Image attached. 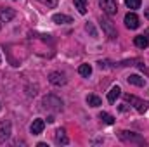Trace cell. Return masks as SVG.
I'll return each mask as SVG.
<instances>
[{
    "mask_svg": "<svg viewBox=\"0 0 149 147\" xmlns=\"http://www.w3.org/2000/svg\"><path fill=\"white\" fill-rule=\"evenodd\" d=\"M101 28H102V31H104V35L109 38V40H114V38L118 37V31H116V28H114V24L111 23V19H108V17H101Z\"/></svg>",
    "mask_w": 149,
    "mask_h": 147,
    "instance_id": "4",
    "label": "cell"
},
{
    "mask_svg": "<svg viewBox=\"0 0 149 147\" xmlns=\"http://www.w3.org/2000/svg\"><path fill=\"white\" fill-rule=\"evenodd\" d=\"M99 7L102 9V12L106 16H114L118 12V5L116 0H99Z\"/></svg>",
    "mask_w": 149,
    "mask_h": 147,
    "instance_id": "5",
    "label": "cell"
},
{
    "mask_svg": "<svg viewBox=\"0 0 149 147\" xmlns=\"http://www.w3.org/2000/svg\"><path fill=\"white\" fill-rule=\"evenodd\" d=\"M0 28H2V24H0Z\"/></svg>",
    "mask_w": 149,
    "mask_h": 147,
    "instance_id": "26",
    "label": "cell"
},
{
    "mask_svg": "<svg viewBox=\"0 0 149 147\" xmlns=\"http://www.w3.org/2000/svg\"><path fill=\"white\" fill-rule=\"evenodd\" d=\"M0 62H2V57H0Z\"/></svg>",
    "mask_w": 149,
    "mask_h": 147,
    "instance_id": "24",
    "label": "cell"
},
{
    "mask_svg": "<svg viewBox=\"0 0 149 147\" xmlns=\"http://www.w3.org/2000/svg\"><path fill=\"white\" fill-rule=\"evenodd\" d=\"M125 26H127L128 30H137V28L141 26L139 16H137L135 12H128V14L125 16Z\"/></svg>",
    "mask_w": 149,
    "mask_h": 147,
    "instance_id": "7",
    "label": "cell"
},
{
    "mask_svg": "<svg viewBox=\"0 0 149 147\" xmlns=\"http://www.w3.org/2000/svg\"><path fill=\"white\" fill-rule=\"evenodd\" d=\"M87 104H88L90 107H99V106L102 104V101H101V97L90 94V95H87Z\"/></svg>",
    "mask_w": 149,
    "mask_h": 147,
    "instance_id": "16",
    "label": "cell"
},
{
    "mask_svg": "<svg viewBox=\"0 0 149 147\" xmlns=\"http://www.w3.org/2000/svg\"><path fill=\"white\" fill-rule=\"evenodd\" d=\"M85 30H87V31H90V35H92L94 38H97V31L94 30V26H92L90 23H87V24H85Z\"/></svg>",
    "mask_w": 149,
    "mask_h": 147,
    "instance_id": "22",
    "label": "cell"
},
{
    "mask_svg": "<svg viewBox=\"0 0 149 147\" xmlns=\"http://www.w3.org/2000/svg\"><path fill=\"white\" fill-rule=\"evenodd\" d=\"M16 17V10L12 7H2L0 9V21L2 23H9Z\"/></svg>",
    "mask_w": 149,
    "mask_h": 147,
    "instance_id": "9",
    "label": "cell"
},
{
    "mask_svg": "<svg viewBox=\"0 0 149 147\" xmlns=\"http://www.w3.org/2000/svg\"><path fill=\"white\" fill-rule=\"evenodd\" d=\"M127 81H128L130 85H135V87H146V80L141 78L139 74H130V76L127 78Z\"/></svg>",
    "mask_w": 149,
    "mask_h": 147,
    "instance_id": "13",
    "label": "cell"
},
{
    "mask_svg": "<svg viewBox=\"0 0 149 147\" xmlns=\"http://www.w3.org/2000/svg\"><path fill=\"white\" fill-rule=\"evenodd\" d=\"M78 73L81 74V76H85V78H88L92 74V66L90 64H80L78 66Z\"/></svg>",
    "mask_w": 149,
    "mask_h": 147,
    "instance_id": "17",
    "label": "cell"
},
{
    "mask_svg": "<svg viewBox=\"0 0 149 147\" xmlns=\"http://www.w3.org/2000/svg\"><path fill=\"white\" fill-rule=\"evenodd\" d=\"M42 104H43V107H45V109L54 111V112L63 111V101H61L59 97H56V95H47V97H43Z\"/></svg>",
    "mask_w": 149,
    "mask_h": 147,
    "instance_id": "2",
    "label": "cell"
},
{
    "mask_svg": "<svg viewBox=\"0 0 149 147\" xmlns=\"http://www.w3.org/2000/svg\"><path fill=\"white\" fill-rule=\"evenodd\" d=\"M144 16H146V19H149V9H146V12H144Z\"/></svg>",
    "mask_w": 149,
    "mask_h": 147,
    "instance_id": "23",
    "label": "cell"
},
{
    "mask_svg": "<svg viewBox=\"0 0 149 147\" xmlns=\"http://www.w3.org/2000/svg\"><path fill=\"white\" fill-rule=\"evenodd\" d=\"M118 137H120V140H123V142H130V144H139V146H144L146 144V140L139 135V133H135V132H128V130H121L120 133H118Z\"/></svg>",
    "mask_w": 149,
    "mask_h": 147,
    "instance_id": "1",
    "label": "cell"
},
{
    "mask_svg": "<svg viewBox=\"0 0 149 147\" xmlns=\"http://www.w3.org/2000/svg\"><path fill=\"white\" fill-rule=\"evenodd\" d=\"M52 21H54L56 24H68V23H73V19H71L70 16H66V14H54V16H52Z\"/></svg>",
    "mask_w": 149,
    "mask_h": 147,
    "instance_id": "12",
    "label": "cell"
},
{
    "mask_svg": "<svg viewBox=\"0 0 149 147\" xmlns=\"http://www.w3.org/2000/svg\"><path fill=\"white\" fill-rule=\"evenodd\" d=\"M43 128H45V121H43L42 118H37V119H33V123H31V126H30V132H31L33 135H40V133L43 132Z\"/></svg>",
    "mask_w": 149,
    "mask_h": 147,
    "instance_id": "10",
    "label": "cell"
},
{
    "mask_svg": "<svg viewBox=\"0 0 149 147\" xmlns=\"http://www.w3.org/2000/svg\"><path fill=\"white\" fill-rule=\"evenodd\" d=\"M10 133H12V125H10V121H2L0 123V144H3V142H7L9 140V137H10Z\"/></svg>",
    "mask_w": 149,
    "mask_h": 147,
    "instance_id": "6",
    "label": "cell"
},
{
    "mask_svg": "<svg viewBox=\"0 0 149 147\" xmlns=\"http://www.w3.org/2000/svg\"><path fill=\"white\" fill-rule=\"evenodd\" d=\"M141 2L142 0H125V5L128 9H139L141 7Z\"/></svg>",
    "mask_w": 149,
    "mask_h": 147,
    "instance_id": "20",
    "label": "cell"
},
{
    "mask_svg": "<svg viewBox=\"0 0 149 147\" xmlns=\"http://www.w3.org/2000/svg\"><path fill=\"white\" fill-rule=\"evenodd\" d=\"M120 95H121V88H120L118 85H114L111 90L108 92V101H109L111 104H114V102H116V99H118Z\"/></svg>",
    "mask_w": 149,
    "mask_h": 147,
    "instance_id": "14",
    "label": "cell"
},
{
    "mask_svg": "<svg viewBox=\"0 0 149 147\" xmlns=\"http://www.w3.org/2000/svg\"><path fill=\"white\" fill-rule=\"evenodd\" d=\"M56 144L57 146H68L70 144V139H68V135H66V132L63 130V128H57L56 130Z\"/></svg>",
    "mask_w": 149,
    "mask_h": 147,
    "instance_id": "11",
    "label": "cell"
},
{
    "mask_svg": "<svg viewBox=\"0 0 149 147\" xmlns=\"http://www.w3.org/2000/svg\"><path fill=\"white\" fill-rule=\"evenodd\" d=\"M123 99H125V102H128L130 106H134V107L137 109V112H141V114H144L149 107V104L146 101H142V99H139V97H135V95L127 94V95H123Z\"/></svg>",
    "mask_w": 149,
    "mask_h": 147,
    "instance_id": "3",
    "label": "cell"
},
{
    "mask_svg": "<svg viewBox=\"0 0 149 147\" xmlns=\"http://www.w3.org/2000/svg\"><path fill=\"white\" fill-rule=\"evenodd\" d=\"M40 3H43V5H47V7H56L57 5V0H38Z\"/></svg>",
    "mask_w": 149,
    "mask_h": 147,
    "instance_id": "21",
    "label": "cell"
},
{
    "mask_svg": "<svg viewBox=\"0 0 149 147\" xmlns=\"http://www.w3.org/2000/svg\"><path fill=\"white\" fill-rule=\"evenodd\" d=\"M0 109H2V106H0Z\"/></svg>",
    "mask_w": 149,
    "mask_h": 147,
    "instance_id": "25",
    "label": "cell"
},
{
    "mask_svg": "<svg viewBox=\"0 0 149 147\" xmlns=\"http://www.w3.org/2000/svg\"><path fill=\"white\" fill-rule=\"evenodd\" d=\"M49 81L54 87H63L66 83V76H64V73H61V71H52V73L49 74Z\"/></svg>",
    "mask_w": 149,
    "mask_h": 147,
    "instance_id": "8",
    "label": "cell"
},
{
    "mask_svg": "<svg viewBox=\"0 0 149 147\" xmlns=\"http://www.w3.org/2000/svg\"><path fill=\"white\" fill-rule=\"evenodd\" d=\"M73 3L80 14H87V0H73Z\"/></svg>",
    "mask_w": 149,
    "mask_h": 147,
    "instance_id": "18",
    "label": "cell"
},
{
    "mask_svg": "<svg viewBox=\"0 0 149 147\" xmlns=\"http://www.w3.org/2000/svg\"><path fill=\"white\" fill-rule=\"evenodd\" d=\"M99 119H101L104 125H113V123H114V116H111L109 112H101V114H99Z\"/></svg>",
    "mask_w": 149,
    "mask_h": 147,
    "instance_id": "19",
    "label": "cell"
},
{
    "mask_svg": "<svg viewBox=\"0 0 149 147\" xmlns=\"http://www.w3.org/2000/svg\"><path fill=\"white\" fill-rule=\"evenodd\" d=\"M134 43L139 49H146L149 45V37H146V35H137V37L134 38Z\"/></svg>",
    "mask_w": 149,
    "mask_h": 147,
    "instance_id": "15",
    "label": "cell"
}]
</instances>
